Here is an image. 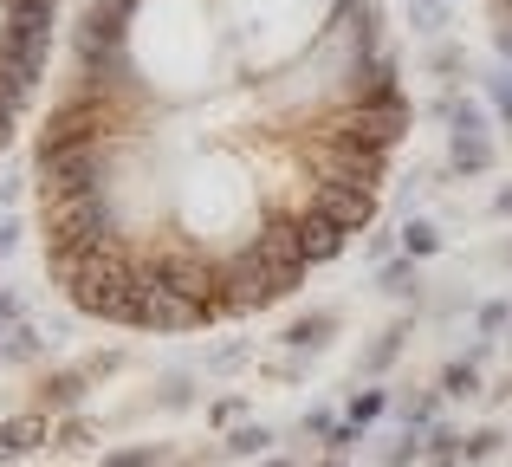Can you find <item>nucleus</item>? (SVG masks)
I'll return each instance as SVG.
<instances>
[{
  "label": "nucleus",
  "mask_w": 512,
  "mask_h": 467,
  "mask_svg": "<svg viewBox=\"0 0 512 467\" xmlns=\"http://www.w3.org/2000/svg\"><path fill=\"white\" fill-rule=\"evenodd\" d=\"M402 253H409V260H435V253H441V228H435V221H409V228H402Z\"/></svg>",
  "instance_id": "obj_6"
},
{
  "label": "nucleus",
  "mask_w": 512,
  "mask_h": 467,
  "mask_svg": "<svg viewBox=\"0 0 512 467\" xmlns=\"http://www.w3.org/2000/svg\"><path fill=\"white\" fill-rule=\"evenodd\" d=\"M493 104H500V117H506V124H512V78H506V72L493 78Z\"/></svg>",
  "instance_id": "obj_17"
},
{
  "label": "nucleus",
  "mask_w": 512,
  "mask_h": 467,
  "mask_svg": "<svg viewBox=\"0 0 512 467\" xmlns=\"http://www.w3.org/2000/svg\"><path fill=\"white\" fill-rule=\"evenodd\" d=\"M376 279H383L389 299H415V286H422V279H415V260H409V253H402V260H389Z\"/></svg>",
  "instance_id": "obj_7"
},
{
  "label": "nucleus",
  "mask_w": 512,
  "mask_h": 467,
  "mask_svg": "<svg viewBox=\"0 0 512 467\" xmlns=\"http://www.w3.org/2000/svg\"><path fill=\"white\" fill-rule=\"evenodd\" d=\"M331 331H338V318H331V312H312V318H299V325L286 331V344H299V351H318Z\"/></svg>",
  "instance_id": "obj_5"
},
{
  "label": "nucleus",
  "mask_w": 512,
  "mask_h": 467,
  "mask_svg": "<svg viewBox=\"0 0 512 467\" xmlns=\"http://www.w3.org/2000/svg\"><path fill=\"white\" fill-rule=\"evenodd\" d=\"M493 215H506V221H512V189H500V195H493Z\"/></svg>",
  "instance_id": "obj_20"
},
{
  "label": "nucleus",
  "mask_w": 512,
  "mask_h": 467,
  "mask_svg": "<svg viewBox=\"0 0 512 467\" xmlns=\"http://www.w3.org/2000/svg\"><path fill=\"white\" fill-rule=\"evenodd\" d=\"M383 403H389L383 390H357V396H350V422H357V429H370V422L383 416Z\"/></svg>",
  "instance_id": "obj_12"
},
{
  "label": "nucleus",
  "mask_w": 512,
  "mask_h": 467,
  "mask_svg": "<svg viewBox=\"0 0 512 467\" xmlns=\"http://www.w3.org/2000/svg\"><path fill=\"white\" fill-rule=\"evenodd\" d=\"M13 247V228H0V253H7Z\"/></svg>",
  "instance_id": "obj_23"
},
{
  "label": "nucleus",
  "mask_w": 512,
  "mask_h": 467,
  "mask_svg": "<svg viewBox=\"0 0 512 467\" xmlns=\"http://www.w3.org/2000/svg\"><path fill=\"white\" fill-rule=\"evenodd\" d=\"M493 7H500V26H512V0H493Z\"/></svg>",
  "instance_id": "obj_21"
},
{
  "label": "nucleus",
  "mask_w": 512,
  "mask_h": 467,
  "mask_svg": "<svg viewBox=\"0 0 512 467\" xmlns=\"http://www.w3.org/2000/svg\"><path fill=\"white\" fill-rule=\"evenodd\" d=\"M7 318H13V299H0V325H7Z\"/></svg>",
  "instance_id": "obj_22"
},
{
  "label": "nucleus",
  "mask_w": 512,
  "mask_h": 467,
  "mask_svg": "<svg viewBox=\"0 0 512 467\" xmlns=\"http://www.w3.org/2000/svg\"><path fill=\"white\" fill-rule=\"evenodd\" d=\"M52 20H59V0H0V143L13 137L26 98L46 78Z\"/></svg>",
  "instance_id": "obj_2"
},
{
  "label": "nucleus",
  "mask_w": 512,
  "mask_h": 467,
  "mask_svg": "<svg viewBox=\"0 0 512 467\" xmlns=\"http://www.w3.org/2000/svg\"><path fill=\"white\" fill-rule=\"evenodd\" d=\"M39 403H46V409H72L78 403V377H72V370H59V377L46 383V396H39Z\"/></svg>",
  "instance_id": "obj_13"
},
{
  "label": "nucleus",
  "mask_w": 512,
  "mask_h": 467,
  "mask_svg": "<svg viewBox=\"0 0 512 467\" xmlns=\"http://www.w3.org/2000/svg\"><path fill=\"white\" fill-rule=\"evenodd\" d=\"M402 338H409V331H402V325H389L383 338L370 344V357H363V370H389V364H396V351H402Z\"/></svg>",
  "instance_id": "obj_9"
},
{
  "label": "nucleus",
  "mask_w": 512,
  "mask_h": 467,
  "mask_svg": "<svg viewBox=\"0 0 512 467\" xmlns=\"http://www.w3.org/2000/svg\"><path fill=\"white\" fill-rule=\"evenodd\" d=\"M506 396H512V377H506Z\"/></svg>",
  "instance_id": "obj_25"
},
{
  "label": "nucleus",
  "mask_w": 512,
  "mask_h": 467,
  "mask_svg": "<svg viewBox=\"0 0 512 467\" xmlns=\"http://www.w3.org/2000/svg\"><path fill=\"white\" fill-rule=\"evenodd\" d=\"M266 467H286V461H266Z\"/></svg>",
  "instance_id": "obj_24"
},
{
  "label": "nucleus",
  "mask_w": 512,
  "mask_h": 467,
  "mask_svg": "<svg viewBox=\"0 0 512 467\" xmlns=\"http://www.w3.org/2000/svg\"><path fill=\"white\" fill-rule=\"evenodd\" d=\"M415 461V435H402V448H389V467H409Z\"/></svg>",
  "instance_id": "obj_19"
},
{
  "label": "nucleus",
  "mask_w": 512,
  "mask_h": 467,
  "mask_svg": "<svg viewBox=\"0 0 512 467\" xmlns=\"http://www.w3.org/2000/svg\"><path fill=\"white\" fill-rule=\"evenodd\" d=\"M500 442H506L500 429H474V435L461 442V461H493V455H500Z\"/></svg>",
  "instance_id": "obj_11"
},
{
  "label": "nucleus",
  "mask_w": 512,
  "mask_h": 467,
  "mask_svg": "<svg viewBox=\"0 0 512 467\" xmlns=\"http://www.w3.org/2000/svg\"><path fill=\"white\" fill-rule=\"evenodd\" d=\"M409 117L376 0H85L33 156L46 273L137 331L266 312L376 221Z\"/></svg>",
  "instance_id": "obj_1"
},
{
  "label": "nucleus",
  "mask_w": 512,
  "mask_h": 467,
  "mask_svg": "<svg viewBox=\"0 0 512 467\" xmlns=\"http://www.w3.org/2000/svg\"><path fill=\"white\" fill-rule=\"evenodd\" d=\"M448 163H454V176H487V169H493V143H487V130H454Z\"/></svg>",
  "instance_id": "obj_3"
},
{
  "label": "nucleus",
  "mask_w": 512,
  "mask_h": 467,
  "mask_svg": "<svg viewBox=\"0 0 512 467\" xmlns=\"http://www.w3.org/2000/svg\"><path fill=\"white\" fill-rule=\"evenodd\" d=\"M156 455L150 448H124V455H111V461H98V467H150Z\"/></svg>",
  "instance_id": "obj_16"
},
{
  "label": "nucleus",
  "mask_w": 512,
  "mask_h": 467,
  "mask_svg": "<svg viewBox=\"0 0 512 467\" xmlns=\"http://www.w3.org/2000/svg\"><path fill=\"white\" fill-rule=\"evenodd\" d=\"M506 325H512V305H506V299L480 305V331H506Z\"/></svg>",
  "instance_id": "obj_15"
},
{
  "label": "nucleus",
  "mask_w": 512,
  "mask_h": 467,
  "mask_svg": "<svg viewBox=\"0 0 512 467\" xmlns=\"http://www.w3.org/2000/svg\"><path fill=\"white\" fill-rule=\"evenodd\" d=\"M428 416H435V396H415V403H409V422H415V429H422Z\"/></svg>",
  "instance_id": "obj_18"
},
{
  "label": "nucleus",
  "mask_w": 512,
  "mask_h": 467,
  "mask_svg": "<svg viewBox=\"0 0 512 467\" xmlns=\"http://www.w3.org/2000/svg\"><path fill=\"white\" fill-rule=\"evenodd\" d=\"M474 390H480V364L474 357H461V364L441 370V396H474Z\"/></svg>",
  "instance_id": "obj_8"
},
{
  "label": "nucleus",
  "mask_w": 512,
  "mask_h": 467,
  "mask_svg": "<svg viewBox=\"0 0 512 467\" xmlns=\"http://www.w3.org/2000/svg\"><path fill=\"white\" fill-rule=\"evenodd\" d=\"M52 429H46V409L39 416H7L0 422V455H33V448H46Z\"/></svg>",
  "instance_id": "obj_4"
},
{
  "label": "nucleus",
  "mask_w": 512,
  "mask_h": 467,
  "mask_svg": "<svg viewBox=\"0 0 512 467\" xmlns=\"http://www.w3.org/2000/svg\"><path fill=\"white\" fill-rule=\"evenodd\" d=\"M266 448H273V429H260V422L227 435V455H266Z\"/></svg>",
  "instance_id": "obj_10"
},
{
  "label": "nucleus",
  "mask_w": 512,
  "mask_h": 467,
  "mask_svg": "<svg viewBox=\"0 0 512 467\" xmlns=\"http://www.w3.org/2000/svg\"><path fill=\"white\" fill-rule=\"evenodd\" d=\"M428 461L454 467V461H461V435H454V429H435V435H428Z\"/></svg>",
  "instance_id": "obj_14"
}]
</instances>
